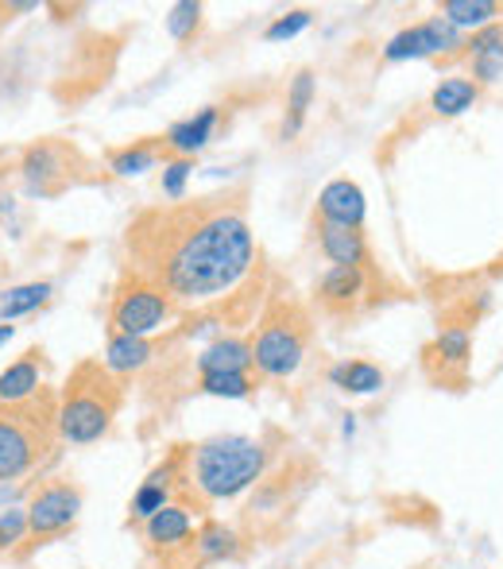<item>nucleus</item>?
<instances>
[{
	"instance_id": "nucleus-27",
	"label": "nucleus",
	"mask_w": 503,
	"mask_h": 569,
	"mask_svg": "<svg viewBox=\"0 0 503 569\" xmlns=\"http://www.w3.org/2000/svg\"><path fill=\"white\" fill-rule=\"evenodd\" d=\"M54 295V287L47 279H36V283H20V287H8L0 295V322H16V318L31 315V310L47 307Z\"/></svg>"
},
{
	"instance_id": "nucleus-9",
	"label": "nucleus",
	"mask_w": 503,
	"mask_h": 569,
	"mask_svg": "<svg viewBox=\"0 0 503 569\" xmlns=\"http://www.w3.org/2000/svg\"><path fill=\"white\" fill-rule=\"evenodd\" d=\"M28 542L31 547H47L59 535H67L82 516V488L67 477H51L28 496Z\"/></svg>"
},
{
	"instance_id": "nucleus-4",
	"label": "nucleus",
	"mask_w": 503,
	"mask_h": 569,
	"mask_svg": "<svg viewBox=\"0 0 503 569\" xmlns=\"http://www.w3.org/2000/svg\"><path fill=\"white\" fill-rule=\"evenodd\" d=\"M59 446V391L43 388L23 403H0V485L36 472Z\"/></svg>"
},
{
	"instance_id": "nucleus-16",
	"label": "nucleus",
	"mask_w": 503,
	"mask_h": 569,
	"mask_svg": "<svg viewBox=\"0 0 503 569\" xmlns=\"http://www.w3.org/2000/svg\"><path fill=\"white\" fill-rule=\"evenodd\" d=\"M218 124H221V109L218 106H205V109H198L194 117L174 120V124L163 132L167 156H171V159H194L198 151H202L205 143L213 140Z\"/></svg>"
},
{
	"instance_id": "nucleus-24",
	"label": "nucleus",
	"mask_w": 503,
	"mask_h": 569,
	"mask_svg": "<svg viewBox=\"0 0 503 569\" xmlns=\"http://www.w3.org/2000/svg\"><path fill=\"white\" fill-rule=\"evenodd\" d=\"M500 12H503V4H496V0H442V4H437V16H442L445 23H453L457 31L492 28V23H500Z\"/></svg>"
},
{
	"instance_id": "nucleus-5",
	"label": "nucleus",
	"mask_w": 503,
	"mask_h": 569,
	"mask_svg": "<svg viewBox=\"0 0 503 569\" xmlns=\"http://www.w3.org/2000/svg\"><path fill=\"white\" fill-rule=\"evenodd\" d=\"M252 372L263 380H291L302 368L314 341V318H310L306 302H299L286 291H271L263 302L260 318L252 330Z\"/></svg>"
},
{
	"instance_id": "nucleus-25",
	"label": "nucleus",
	"mask_w": 503,
	"mask_h": 569,
	"mask_svg": "<svg viewBox=\"0 0 503 569\" xmlns=\"http://www.w3.org/2000/svg\"><path fill=\"white\" fill-rule=\"evenodd\" d=\"M481 101V86L473 78H461V74H450L437 82V90L430 93V109L437 117H461Z\"/></svg>"
},
{
	"instance_id": "nucleus-34",
	"label": "nucleus",
	"mask_w": 503,
	"mask_h": 569,
	"mask_svg": "<svg viewBox=\"0 0 503 569\" xmlns=\"http://www.w3.org/2000/svg\"><path fill=\"white\" fill-rule=\"evenodd\" d=\"M12 338H16V326L12 322H0V345L12 341Z\"/></svg>"
},
{
	"instance_id": "nucleus-31",
	"label": "nucleus",
	"mask_w": 503,
	"mask_h": 569,
	"mask_svg": "<svg viewBox=\"0 0 503 569\" xmlns=\"http://www.w3.org/2000/svg\"><path fill=\"white\" fill-rule=\"evenodd\" d=\"M16 542H28V508L20 503L0 511V555L16 550Z\"/></svg>"
},
{
	"instance_id": "nucleus-29",
	"label": "nucleus",
	"mask_w": 503,
	"mask_h": 569,
	"mask_svg": "<svg viewBox=\"0 0 503 569\" xmlns=\"http://www.w3.org/2000/svg\"><path fill=\"white\" fill-rule=\"evenodd\" d=\"M198 28H202V4H198V0H182V4H174L171 12H167V31H171L179 43H190Z\"/></svg>"
},
{
	"instance_id": "nucleus-15",
	"label": "nucleus",
	"mask_w": 503,
	"mask_h": 569,
	"mask_svg": "<svg viewBox=\"0 0 503 569\" xmlns=\"http://www.w3.org/2000/svg\"><path fill=\"white\" fill-rule=\"evenodd\" d=\"M314 218L330 221V226H341V229H364V218H369L364 190L356 187L353 179L325 182L322 194H318V213H314Z\"/></svg>"
},
{
	"instance_id": "nucleus-1",
	"label": "nucleus",
	"mask_w": 503,
	"mask_h": 569,
	"mask_svg": "<svg viewBox=\"0 0 503 569\" xmlns=\"http://www.w3.org/2000/svg\"><path fill=\"white\" fill-rule=\"evenodd\" d=\"M121 268L155 283L182 318L218 322L221 307L252 283L260 244L249 221V187L159 202L124 229Z\"/></svg>"
},
{
	"instance_id": "nucleus-3",
	"label": "nucleus",
	"mask_w": 503,
	"mask_h": 569,
	"mask_svg": "<svg viewBox=\"0 0 503 569\" xmlns=\"http://www.w3.org/2000/svg\"><path fill=\"white\" fill-rule=\"evenodd\" d=\"M124 407V383L105 368V360H78L59 388V438L62 446H98L109 438Z\"/></svg>"
},
{
	"instance_id": "nucleus-33",
	"label": "nucleus",
	"mask_w": 503,
	"mask_h": 569,
	"mask_svg": "<svg viewBox=\"0 0 503 569\" xmlns=\"http://www.w3.org/2000/svg\"><path fill=\"white\" fill-rule=\"evenodd\" d=\"M341 435H345V438L356 435V415H345V422H341Z\"/></svg>"
},
{
	"instance_id": "nucleus-2",
	"label": "nucleus",
	"mask_w": 503,
	"mask_h": 569,
	"mask_svg": "<svg viewBox=\"0 0 503 569\" xmlns=\"http://www.w3.org/2000/svg\"><path fill=\"white\" fill-rule=\"evenodd\" d=\"M275 461V442L271 438L249 435H213L205 442L190 446V492L187 500L194 511H205L210 503L237 500L252 492Z\"/></svg>"
},
{
	"instance_id": "nucleus-20",
	"label": "nucleus",
	"mask_w": 503,
	"mask_h": 569,
	"mask_svg": "<svg viewBox=\"0 0 503 569\" xmlns=\"http://www.w3.org/2000/svg\"><path fill=\"white\" fill-rule=\"evenodd\" d=\"M167 143L163 136H143V140H132L128 148H113L109 151V171L117 179H135V174L151 171V167L167 163Z\"/></svg>"
},
{
	"instance_id": "nucleus-17",
	"label": "nucleus",
	"mask_w": 503,
	"mask_h": 569,
	"mask_svg": "<svg viewBox=\"0 0 503 569\" xmlns=\"http://www.w3.org/2000/svg\"><path fill=\"white\" fill-rule=\"evenodd\" d=\"M163 357V345L151 341V338H121V333H109V345H105V368L113 376H140L148 372L155 360Z\"/></svg>"
},
{
	"instance_id": "nucleus-22",
	"label": "nucleus",
	"mask_w": 503,
	"mask_h": 569,
	"mask_svg": "<svg viewBox=\"0 0 503 569\" xmlns=\"http://www.w3.org/2000/svg\"><path fill=\"white\" fill-rule=\"evenodd\" d=\"M198 376L210 372H252V341L249 338H218L194 357Z\"/></svg>"
},
{
	"instance_id": "nucleus-13",
	"label": "nucleus",
	"mask_w": 503,
	"mask_h": 569,
	"mask_svg": "<svg viewBox=\"0 0 503 569\" xmlns=\"http://www.w3.org/2000/svg\"><path fill=\"white\" fill-rule=\"evenodd\" d=\"M314 240L322 248V256L330 260V268H364L372 276H380V263L372 256V244L364 237V229H341L330 221L314 218Z\"/></svg>"
},
{
	"instance_id": "nucleus-10",
	"label": "nucleus",
	"mask_w": 503,
	"mask_h": 569,
	"mask_svg": "<svg viewBox=\"0 0 503 569\" xmlns=\"http://www.w3.org/2000/svg\"><path fill=\"white\" fill-rule=\"evenodd\" d=\"M143 539L155 558L171 569H194V539H198V511L190 503H167L159 516L143 523Z\"/></svg>"
},
{
	"instance_id": "nucleus-26",
	"label": "nucleus",
	"mask_w": 503,
	"mask_h": 569,
	"mask_svg": "<svg viewBox=\"0 0 503 569\" xmlns=\"http://www.w3.org/2000/svg\"><path fill=\"white\" fill-rule=\"evenodd\" d=\"M314 93H318V82H314V70H299L291 78V90H286V117H283V140H294L306 124V113L314 106Z\"/></svg>"
},
{
	"instance_id": "nucleus-30",
	"label": "nucleus",
	"mask_w": 503,
	"mask_h": 569,
	"mask_svg": "<svg viewBox=\"0 0 503 569\" xmlns=\"http://www.w3.org/2000/svg\"><path fill=\"white\" fill-rule=\"evenodd\" d=\"M194 174V159H167L163 163V182H159V194L167 202H182L187 198V182Z\"/></svg>"
},
{
	"instance_id": "nucleus-28",
	"label": "nucleus",
	"mask_w": 503,
	"mask_h": 569,
	"mask_svg": "<svg viewBox=\"0 0 503 569\" xmlns=\"http://www.w3.org/2000/svg\"><path fill=\"white\" fill-rule=\"evenodd\" d=\"M255 383H260L255 372H210V376H198L194 388L213 399H249Z\"/></svg>"
},
{
	"instance_id": "nucleus-14",
	"label": "nucleus",
	"mask_w": 503,
	"mask_h": 569,
	"mask_svg": "<svg viewBox=\"0 0 503 569\" xmlns=\"http://www.w3.org/2000/svg\"><path fill=\"white\" fill-rule=\"evenodd\" d=\"M453 62H469V78L476 86H496L503 78V23H492V28H481L465 39V47L457 51V59H450L445 67Z\"/></svg>"
},
{
	"instance_id": "nucleus-21",
	"label": "nucleus",
	"mask_w": 503,
	"mask_h": 569,
	"mask_svg": "<svg viewBox=\"0 0 503 569\" xmlns=\"http://www.w3.org/2000/svg\"><path fill=\"white\" fill-rule=\"evenodd\" d=\"M442 365V376L453 372V380L465 383V372H469V360H473V333L465 326H450L434 338V345L426 349V365Z\"/></svg>"
},
{
	"instance_id": "nucleus-23",
	"label": "nucleus",
	"mask_w": 503,
	"mask_h": 569,
	"mask_svg": "<svg viewBox=\"0 0 503 569\" xmlns=\"http://www.w3.org/2000/svg\"><path fill=\"white\" fill-rule=\"evenodd\" d=\"M325 380L333 383L338 391H345V396H376L383 391V383H388V376H383L380 365H372V360H338V365L325 372Z\"/></svg>"
},
{
	"instance_id": "nucleus-6",
	"label": "nucleus",
	"mask_w": 503,
	"mask_h": 569,
	"mask_svg": "<svg viewBox=\"0 0 503 569\" xmlns=\"http://www.w3.org/2000/svg\"><path fill=\"white\" fill-rule=\"evenodd\" d=\"M182 322V310L159 291L155 283L140 279L135 271L121 268L117 279L113 302H109V333L121 338H151V333L167 330V326Z\"/></svg>"
},
{
	"instance_id": "nucleus-12",
	"label": "nucleus",
	"mask_w": 503,
	"mask_h": 569,
	"mask_svg": "<svg viewBox=\"0 0 503 569\" xmlns=\"http://www.w3.org/2000/svg\"><path fill=\"white\" fill-rule=\"evenodd\" d=\"M380 287V276L364 268H330L314 287L318 307L330 318H353L356 310L369 307L372 291Z\"/></svg>"
},
{
	"instance_id": "nucleus-7",
	"label": "nucleus",
	"mask_w": 503,
	"mask_h": 569,
	"mask_svg": "<svg viewBox=\"0 0 503 569\" xmlns=\"http://www.w3.org/2000/svg\"><path fill=\"white\" fill-rule=\"evenodd\" d=\"M314 485V465L306 457H291V461L275 465L260 485L252 488L249 503H244V527L252 535L279 531L283 519L299 508V500L306 496V488Z\"/></svg>"
},
{
	"instance_id": "nucleus-19",
	"label": "nucleus",
	"mask_w": 503,
	"mask_h": 569,
	"mask_svg": "<svg viewBox=\"0 0 503 569\" xmlns=\"http://www.w3.org/2000/svg\"><path fill=\"white\" fill-rule=\"evenodd\" d=\"M43 388V349H28L0 372V403H23Z\"/></svg>"
},
{
	"instance_id": "nucleus-32",
	"label": "nucleus",
	"mask_w": 503,
	"mask_h": 569,
	"mask_svg": "<svg viewBox=\"0 0 503 569\" xmlns=\"http://www.w3.org/2000/svg\"><path fill=\"white\" fill-rule=\"evenodd\" d=\"M310 20H314V16H310L306 8H294V12H286V16H275V20L268 23V31H263V39H268V43H283V39H294L299 31L310 28Z\"/></svg>"
},
{
	"instance_id": "nucleus-18",
	"label": "nucleus",
	"mask_w": 503,
	"mask_h": 569,
	"mask_svg": "<svg viewBox=\"0 0 503 569\" xmlns=\"http://www.w3.org/2000/svg\"><path fill=\"white\" fill-rule=\"evenodd\" d=\"M244 550V535L237 527L221 523V519H202L198 523V539H194V569L202 566H218V562H233Z\"/></svg>"
},
{
	"instance_id": "nucleus-11",
	"label": "nucleus",
	"mask_w": 503,
	"mask_h": 569,
	"mask_svg": "<svg viewBox=\"0 0 503 569\" xmlns=\"http://www.w3.org/2000/svg\"><path fill=\"white\" fill-rule=\"evenodd\" d=\"M465 47L461 31L453 23H445L442 16L434 20H422L414 28H403L388 39L383 47V59L388 62H406V59H437V62H450L457 59V51Z\"/></svg>"
},
{
	"instance_id": "nucleus-8",
	"label": "nucleus",
	"mask_w": 503,
	"mask_h": 569,
	"mask_svg": "<svg viewBox=\"0 0 503 569\" xmlns=\"http://www.w3.org/2000/svg\"><path fill=\"white\" fill-rule=\"evenodd\" d=\"M85 171H90V159L70 140H54V136L28 143L20 156V179L31 198H59L62 190L93 182V174Z\"/></svg>"
}]
</instances>
